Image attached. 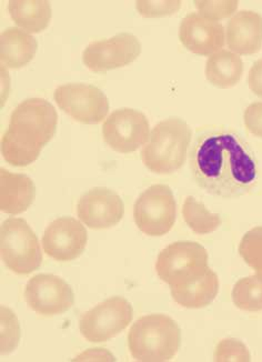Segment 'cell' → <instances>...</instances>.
<instances>
[{"label": "cell", "mask_w": 262, "mask_h": 362, "mask_svg": "<svg viewBox=\"0 0 262 362\" xmlns=\"http://www.w3.org/2000/svg\"><path fill=\"white\" fill-rule=\"evenodd\" d=\"M190 163L197 184L225 199L244 196L257 180V163L251 151L234 132H209L200 136Z\"/></svg>", "instance_id": "cell-1"}, {"label": "cell", "mask_w": 262, "mask_h": 362, "mask_svg": "<svg viewBox=\"0 0 262 362\" xmlns=\"http://www.w3.org/2000/svg\"><path fill=\"white\" fill-rule=\"evenodd\" d=\"M0 254L4 264L18 274H32L42 262L40 241L23 218H8L1 223Z\"/></svg>", "instance_id": "cell-5"}, {"label": "cell", "mask_w": 262, "mask_h": 362, "mask_svg": "<svg viewBox=\"0 0 262 362\" xmlns=\"http://www.w3.org/2000/svg\"><path fill=\"white\" fill-rule=\"evenodd\" d=\"M215 361H250V354L244 342L237 339H225L217 346Z\"/></svg>", "instance_id": "cell-26"}, {"label": "cell", "mask_w": 262, "mask_h": 362, "mask_svg": "<svg viewBox=\"0 0 262 362\" xmlns=\"http://www.w3.org/2000/svg\"><path fill=\"white\" fill-rule=\"evenodd\" d=\"M133 305L125 298L112 297L87 311L79 320V330L90 342H105L125 330L133 320Z\"/></svg>", "instance_id": "cell-8"}, {"label": "cell", "mask_w": 262, "mask_h": 362, "mask_svg": "<svg viewBox=\"0 0 262 362\" xmlns=\"http://www.w3.org/2000/svg\"><path fill=\"white\" fill-rule=\"evenodd\" d=\"M209 269L207 250L193 241H178L169 245L159 254L156 262L159 278L170 288L199 279Z\"/></svg>", "instance_id": "cell-6"}, {"label": "cell", "mask_w": 262, "mask_h": 362, "mask_svg": "<svg viewBox=\"0 0 262 362\" xmlns=\"http://www.w3.org/2000/svg\"><path fill=\"white\" fill-rule=\"evenodd\" d=\"M195 4L198 11H200V15L215 21L230 17L238 9L239 3L237 0H223V1L197 0Z\"/></svg>", "instance_id": "cell-25"}, {"label": "cell", "mask_w": 262, "mask_h": 362, "mask_svg": "<svg viewBox=\"0 0 262 362\" xmlns=\"http://www.w3.org/2000/svg\"><path fill=\"white\" fill-rule=\"evenodd\" d=\"M239 254L246 264L262 278V227H256L246 233L239 245Z\"/></svg>", "instance_id": "cell-24"}, {"label": "cell", "mask_w": 262, "mask_h": 362, "mask_svg": "<svg viewBox=\"0 0 262 362\" xmlns=\"http://www.w3.org/2000/svg\"><path fill=\"white\" fill-rule=\"evenodd\" d=\"M184 221L193 233L198 235H207L213 233L221 226V218L218 214H211L203 202L188 196L182 207Z\"/></svg>", "instance_id": "cell-22"}, {"label": "cell", "mask_w": 262, "mask_h": 362, "mask_svg": "<svg viewBox=\"0 0 262 362\" xmlns=\"http://www.w3.org/2000/svg\"><path fill=\"white\" fill-rule=\"evenodd\" d=\"M181 332L166 315H149L136 321L128 334L130 354L137 361H169L177 355Z\"/></svg>", "instance_id": "cell-3"}, {"label": "cell", "mask_w": 262, "mask_h": 362, "mask_svg": "<svg viewBox=\"0 0 262 362\" xmlns=\"http://www.w3.org/2000/svg\"><path fill=\"white\" fill-rule=\"evenodd\" d=\"M179 39L189 52L199 56H211L225 45V29L217 21L191 13L180 23Z\"/></svg>", "instance_id": "cell-15"}, {"label": "cell", "mask_w": 262, "mask_h": 362, "mask_svg": "<svg viewBox=\"0 0 262 362\" xmlns=\"http://www.w3.org/2000/svg\"><path fill=\"white\" fill-rule=\"evenodd\" d=\"M170 291L174 300L184 308H203L210 305L218 295V276L209 269L199 279L180 287L170 288Z\"/></svg>", "instance_id": "cell-19"}, {"label": "cell", "mask_w": 262, "mask_h": 362, "mask_svg": "<svg viewBox=\"0 0 262 362\" xmlns=\"http://www.w3.org/2000/svg\"><path fill=\"white\" fill-rule=\"evenodd\" d=\"M79 219L91 229H108L117 225L125 214L119 194L105 187L83 194L77 204Z\"/></svg>", "instance_id": "cell-14"}, {"label": "cell", "mask_w": 262, "mask_h": 362, "mask_svg": "<svg viewBox=\"0 0 262 362\" xmlns=\"http://www.w3.org/2000/svg\"><path fill=\"white\" fill-rule=\"evenodd\" d=\"M227 44L238 54H254L262 47V16L250 11L237 13L227 25Z\"/></svg>", "instance_id": "cell-16"}, {"label": "cell", "mask_w": 262, "mask_h": 362, "mask_svg": "<svg viewBox=\"0 0 262 362\" xmlns=\"http://www.w3.org/2000/svg\"><path fill=\"white\" fill-rule=\"evenodd\" d=\"M54 98L64 112L83 124H99L109 112L106 95L95 86L86 83L59 86Z\"/></svg>", "instance_id": "cell-9"}, {"label": "cell", "mask_w": 262, "mask_h": 362, "mask_svg": "<svg viewBox=\"0 0 262 362\" xmlns=\"http://www.w3.org/2000/svg\"><path fill=\"white\" fill-rule=\"evenodd\" d=\"M248 83H249V88L251 89L252 93L262 98V59L254 62L250 69Z\"/></svg>", "instance_id": "cell-29"}, {"label": "cell", "mask_w": 262, "mask_h": 362, "mask_svg": "<svg viewBox=\"0 0 262 362\" xmlns=\"http://www.w3.org/2000/svg\"><path fill=\"white\" fill-rule=\"evenodd\" d=\"M88 235L81 221L71 217L54 220L44 230L42 247L48 256L58 262H71L86 248Z\"/></svg>", "instance_id": "cell-13"}, {"label": "cell", "mask_w": 262, "mask_h": 362, "mask_svg": "<svg viewBox=\"0 0 262 362\" xmlns=\"http://www.w3.org/2000/svg\"><path fill=\"white\" fill-rule=\"evenodd\" d=\"M38 42L32 35L15 27L6 29L0 36V59L13 69L25 67L34 59Z\"/></svg>", "instance_id": "cell-18"}, {"label": "cell", "mask_w": 262, "mask_h": 362, "mask_svg": "<svg viewBox=\"0 0 262 362\" xmlns=\"http://www.w3.org/2000/svg\"><path fill=\"white\" fill-rule=\"evenodd\" d=\"M149 134L147 117L135 109H118L102 126L105 141L117 153H133L147 143Z\"/></svg>", "instance_id": "cell-10"}, {"label": "cell", "mask_w": 262, "mask_h": 362, "mask_svg": "<svg viewBox=\"0 0 262 362\" xmlns=\"http://www.w3.org/2000/svg\"><path fill=\"white\" fill-rule=\"evenodd\" d=\"M244 124L251 134L262 138V103H254L246 107Z\"/></svg>", "instance_id": "cell-28"}, {"label": "cell", "mask_w": 262, "mask_h": 362, "mask_svg": "<svg viewBox=\"0 0 262 362\" xmlns=\"http://www.w3.org/2000/svg\"><path fill=\"white\" fill-rule=\"evenodd\" d=\"M57 122V112L49 101L30 98L20 103L1 139L4 159L11 166H29L55 136Z\"/></svg>", "instance_id": "cell-2"}, {"label": "cell", "mask_w": 262, "mask_h": 362, "mask_svg": "<svg viewBox=\"0 0 262 362\" xmlns=\"http://www.w3.org/2000/svg\"><path fill=\"white\" fill-rule=\"evenodd\" d=\"M244 73V62L238 54L220 50L211 54L206 64V77L215 87L228 89L240 81Z\"/></svg>", "instance_id": "cell-20"}, {"label": "cell", "mask_w": 262, "mask_h": 362, "mask_svg": "<svg viewBox=\"0 0 262 362\" xmlns=\"http://www.w3.org/2000/svg\"><path fill=\"white\" fill-rule=\"evenodd\" d=\"M192 132L180 118H168L155 126L141 151L145 166L156 174L168 175L184 166Z\"/></svg>", "instance_id": "cell-4"}, {"label": "cell", "mask_w": 262, "mask_h": 362, "mask_svg": "<svg viewBox=\"0 0 262 362\" xmlns=\"http://www.w3.org/2000/svg\"><path fill=\"white\" fill-rule=\"evenodd\" d=\"M177 204L170 187L153 185L143 192L133 206L137 227L145 235L159 237L174 227Z\"/></svg>", "instance_id": "cell-7"}, {"label": "cell", "mask_w": 262, "mask_h": 362, "mask_svg": "<svg viewBox=\"0 0 262 362\" xmlns=\"http://www.w3.org/2000/svg\"><path fill=\"white\" fill-rule=\"evenodd\" d=\"M36 197L34 181L27 175L0 169V209L9 215L26 211Z\"/></svg>", "instance_id": "cell-17"}, {"label": "cell", "mask_w": 262, "mask_h": 362, "mask_svg": "<svg viewBox=\"0 0 262 362\" xmlns=\"http://www.w3.org/2000/svg\"><path fill=\"white\" fill-rule=\"evenodd\" d=\"M232 300L239 309L250 313L262 310V278L250 276L239 280L232 289Z\"/></svg>", "instance_id": "cell-23"}, {"label": "cell", "mask_w": 262, "mask_h": 362, "mask_svg": "<svg viewBox=\"0 0 262 362\" xmlns=\"http://www.w3.org/2000/svg\"><path fill=\"white\" fill-rule=\"evenodd\" d=\"M137 11L143 17L156 18V17H165L176 13L181 7L180 0H161V1H153V0H139L136 3Z\"/></svg>", "instance_id": "cell-27"}, {"label": "cell", "mask_w": 262, "mask_h": 362, "mask_svg": "<svg viewBox=\"0 0 262 362\" xmlns=\"http://www.w3.org/2000/svg\"><path fill=\"white\" fill-rule=\"evenodd\" d=\"M8 11L19 27L32 34L47 28L52 19V6L48 0H11Z\"/></svg>", "instance_id": "cell-21"}, {"label": "cell", "mask_w": 262, "mask_h": 362, "mask_svg": "<svg viewBox=\"0 0 262 362\" xmlns=\"http://www.w3.org/2000/svg\"><path fill=\"white\" fill-rule=\"evenodd\" d=\"M25 299L42 316H57L69 310L75 303L73 289L55 274H37L29 280Z\"/></svg>", "instance_id": "cell-12"}, {"label": "cell", "mask_w": 262, "mask_h": 362, "mask_svg": "<svg viewBox=\"0 0 262 362\" xmlns=\"http://www.w3.org/2000/svg\"><path fill=\"white\" fill-rule=\"evenodd\" d=\"M141 54L139 39L128 33L112 38L91 42L83 52V62L94 73L125 67L135 62Z\"/></svg>", "instance_id": "cell-11"}]
</instances>
